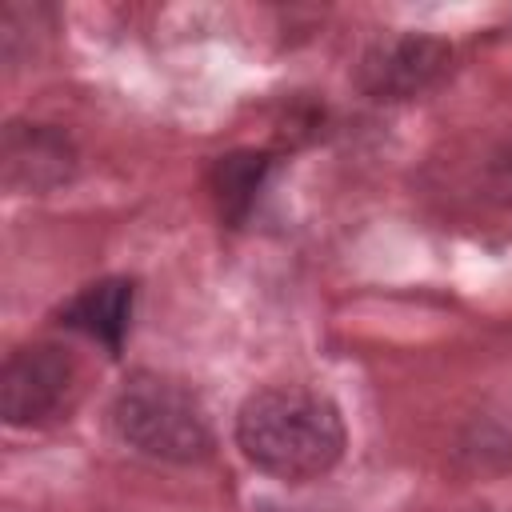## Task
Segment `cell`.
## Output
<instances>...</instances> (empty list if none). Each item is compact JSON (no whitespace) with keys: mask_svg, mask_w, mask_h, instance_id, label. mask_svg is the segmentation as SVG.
<instances>
[{"mask_svg":"<svg viewBox=\"0 0 512 512\" xmlns=\"http://www.w3.org/2000/svg\"><path fill=\"white\" fill-rule=\"evenodd\" d=\"M80 392L76 360L56 344H28L4 360L0 416L12 428H40L60 420Z\"/></svg>","mask_w":512,"mask_h":512,"instance_id":"cell-3","label":"cell"},{"mask_svg":"<svg viewBox=\"0 0 512 512\" xmlns=\"http://www.w3.org/2000/svg\"><path fill=\"white\" fill-rule=\"evenodd\" d=\"M268 172V156L264 152H232V156H220L216 168H212V188H216V200L228 216H240L248 204H252V192L260 188Z\"/></svg>","mask_w":512,"mask_h":512,"instance_id":"cell-7","label":"cell"},{"mask_svg":"<svg viewBox=\"0 0 512 512\" xmlns=\"http://www.w3.org/2000/svg\"><path fill=\"white\" fill-rule=\"evenodd\" d=\"M76 144L52 124H8L0 140V176L12 192H52L76 176Z\"/></svg>","mask_w":512,"mask_h":512,"instance_id":"cell-5","label":"cell"},{"mask_svg":"<svg viewBox=\"0 0 512 512\" xmlns=\"http://www.w3.org/2000/svg\"><path fill=\"white\" fill-rule=\"evenodd\" d=\"M128 320H132V280L124 276L96 280L60 308V324L76 328L80 336L96 340L108 352H120L128 336Z\"/></svg>","mask_w":512,"mask_h":512,"instance_id":"cell-6","label":"cell"},{"mask_svg":"<svg viewBox=\"0 0 512 512\" xmlns=\"http://www.w3.org/2000/svg\"><path fill=\"white\" fill-rule=\"evenodd\" d=\"M484 188L496 204H508L512 208V136L500 140L488 160H484Z\"/></svg>","mask_w":512,"mask_h":512,"instance_id":"cell-8","label":"cell"},{"mask_svg":"<svg viewBox=\"0 0 512 512\" xmlns=\"http://www.w3.org/2000/svg\"><path fill=\"white\" fill-rule=\"evenodd\" d=\"M112 432L140 456L164 464H196L212 452V424L204 404L172 376L136 372L120 384L112 408Z\"/></svg>","mask_w":512,"mask_h":512,"instance_id":"cell-2","label":"cell"},{"mask_svg":"<svg viewBox=\"0 0 512 512\" xmlns=\"http://www.w3.org/2000/svg\"><path fill=\"white\" fill-rule=\"evenodd\" d=\"M448 64H452V48L444 40L408 32L368 48L356 80L372 100H412L424 96L432 84H440Z\"/></svg>","mask_w":512,"mask_h":512,"instance_id":"cell-4","label":"cell"},{"mask_svg":"<svg viewBox=\"0 0 512 512\" xmlns=\"http://www.w3.org/2000/svg\"><path fill=\"white\" fill-rule=\"evenodd\" d=\"M340 408L312 388L276 384L252 392L236 412V444L260 472L304 484L336 468L344 456Z\"/></svg>","mask_w":512,"mask_h":512,"instance_id":"cell-1","label":"cell"}]
</instances>
